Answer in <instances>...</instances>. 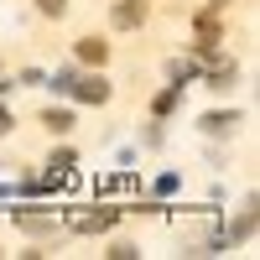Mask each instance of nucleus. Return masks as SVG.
Wrapping results in <instances>:
<instances>
[{"label":"nucleus","mask_w":260,"mask_h":260,"mask_svg":"<svg viewBox=\"0 0 260 260\" xmlns=\"http://www.w3.org/2000/svg\"><path fill=\"white\" fill-rule=\"evenodd\" d=\"M37 11H42V16H62V11H68V0H37Z\"/></svg>","instance_id":"obj_7"},{"label":"nucleus","mask_w":260,"mask_h":260,"mask_svg":"<svg viewBox=\"0 0 260 260\" xmlns=\"http://www.w3.org/2000/svg\"><path fill=\"white\" fill-rule=\"evenodd\" d=\"M213 6H224V0H213Z\"/></svg>","instance_id":"obj_9"},{"label":"nucleus","mask_w":260,"mask_h":260,"mask_svg":"<svg viewBox=\"0 0 260 260\" xmlns=\"http://www.w3.org/2000/svg\"><path fill=\"white\" fill-rule=\"evenodd\" d=\"M78 104H104L110 99V83H104L99 73H89V78H73V89H68Z\"/></svg>","instance_id":"obj_2"},{"label":"nucleus","mask_w":260,"mask_h":260,"mask_svg":"<svg viewBox=\"0 0 260 260\" xmlns=\"http://www.w3.org/2000/svg\"><path fill=\"white\" fill-rule=\"evenodd\" d=\"M6 130H11V110H6V104H0V136H6Z\"/></svg>","instance_id":"obj_8"},{"label":"nucleus","mask_w":260,"mask_h":260,"mask_svg":"<svg viewBox=\"0 0 260 260\" xmlns=\"http://www.w3.org/2000/svg\"><path fill=\"white\" fill-rule=\"evenodd\" d=\"M42 125H47L52 136H68V130H73V110H47V115H42Z\"/></svg>","instance_id":"obj_6"},{"label":"nucleus","mask_w":260,"mask_h":260,"mask_svg":"<svg viewBox=\"0 0 260 260\" xmlns=\"http://www.w3.org/2000/svg\"><path fill=\"white\" fill-rule=\"evenodd\" d=\"M203 136H234V125H240V115L234 110H219V115H203Z\"/></svg>","instance_id":"obj_4"},{"label":"nucleus","mask_w":260,"mask_h":260,"mask_svg":"<svg viewBox=\"0 0 260 260\" xmlns=\"http://www.w3.org/2000/svg\"><path fill=\"white\" fill-rule=\"evenodd\" d=\"M78 62H89V68L110 62V42H99V37H83V42H78Z\"/></svg>","instance_id":"obj_5"},{"label":"nucleus","mask_w":260,"mask_h":260,"mask_svg":"<svg viewBox=\"0 0 260 260\" xmlns=\"http://www.w3.org/2000/svg\"><path fill=\"white\" fill-rule=\"evenodd\" d=\"M120 219V208H99V213H83V219H73L68 229H78V234H99V229H110Z\"/></svg>","instance_id":"obj_3"},{"label":"nucleus","mask_w":260,"mask_h":260,"mask_svg":"<svg viewBox=\"0 0 260 260\" xmlns=\"http://www.w3.org/2000/svg\"><path fill=\"white\" fill-rule=\"evenodd\" d=\"M146 11H151V0H120V6L110 11V26H115V31H130V26H141V21H146Z\"/></svg>","instance_id":"obj_1"}]
</instances>
